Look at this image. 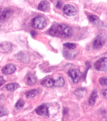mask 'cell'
Returning <instances> with one entry per match:
<instances>
[{"label": "cell", "mask_w": 107, "mask_h": 121, "mask_svg": "<svg viewBox=\"0 0 107 121\" xmlns=\"http://www.w3.org/2000/svg\"><path fill=\"white\" fill-rule=\"evenodd\" d=\"M49 33L52 36L68 38L71 37L73 31L69 26L63 24H60L52 26L49 30Z\"/></svg>", "instance_id": "cell-1"}, {"label": "cell", "mask_w": 107, "mask_h": 121, "mask_svg": "<svg viewBox=\"0 0 107 121\" xmlns=\"http://www.w3.org/2000/svg\"><path fill=\"white\" fill-rule=\"evenodd\" d=\"M32 23L34 27L40 29H43L46 24L45 19L41 16H37L35 17L32 20Z\"/></svg>", "instance_id": "cell-2"}, {"label": "cell", "mask_w": 107, "mask_h": 121, "mask_svg": "<svg viewBox=\"0 0 107 121\" xmlns=\"http://www.w3.org/2000/svg\"><path fill=\"white\" fill-rule=\"evenodd\" d=\"M95 69L98 71H107V58H101L94 65Z\"/></svg>", "instance_id": "cell-3"}, {"label": "cell", "mask_w": 107, "mask_h": 121, "mask_svg": "<svg viewBox=\"0 0 107 121\" xmlns=\"http://www.w3.org/2000/svg\"><path fill=\"white\" fill-rule=\"evenodd\" d=\"M81 74V72L79 70L76 69H72L68 73V76L74 83H76L78 82Z\"/></svg>", "instance_id": "cell-4"}, {"label": "cell", "mask_w": 107, "mask_h": 121, "mask_svg": "<svg viewBox=\"0 0 107 121\" xmlns=\"http://www.w3.org/2000/svg\"><path fill=\"white\" fill-rule=\"evenodd\" d=\"M64 13L67 16H73L76 14L77 11L73 6L71 4H66L63 8Z\"/></svg>", "instance_id": "cell-5"}, {"label": "cell", "mask_w": 107, "mask_h": 121, "mask_svg": "<svg viewBox=\"0 0 107 121\" xmlns=\"http://www.w3.org/2000/svg\"><path fill=\"white\" fill-rule=\"evenodd\" d=\"M36 113L39 116H49L48 108L45 104L40 106L36 109Z\"/></svg>", "instance_id": "cell-6"}, {"label": "cell", "mask_w": 107, "mask_h": 121, "mask_svg": "<svg viewBox=\"0 0 107 121\" xmlns=\"http://www.w3.org/2000/svg\"><path fill=\"white\" fill-rule=\"evenodd\" d=\"M16 67L15 65L12 64H9L6 65L2 69V72L5 75H10L15 72Z\"/></svg>", "instance_id": "cell-7"}, {"label": "cell", "mask_w": 107, "mask_h": 121, "mask_svg": "<svg viewBox=\"0 0 107 121\" xmlns=\"http://www.w3.org/2000/svg\"><path fill=\"white\" fill-rule=\"evenodd\" d=\"M50 8V3L46 1H43L39 4L38 9L41 11L47 12L49 11Z\"/></svg>", "instance_id": "cell-8"}, {"label": "cell", "mask_w": 107, "mask_h": 121, "mask_svg": "<svg viewBox=\"0 0 107 121\" xmlns=\"http://www.w3.org/2000/svg\"><path fill=\"white\" fill-rule=\"evenodd\" d=\"M103 39L101 37L98 36L94 42L93 47L94 49H97L101 48L104 44Z\"/></svg>", "instance_id": "cell-9"}, {"label": "cell", "mask_w": 107, "mask_h": 121, "mask_svg": "<svg viewBox=\"0 0 107 121\" xmlns=\"http://www.w3.org/2000/svg\"><path fill=\"white\" fill-rule=\"evenodd\" d=\"M25 81L28 85H32L34 84L36 82L37 78L34 74L32 73H29L25 77Z\"/></svg>", "instance_id": "cell-10"}, {"label": "cell", "mask_w": 107, "mask_h": 121, "mask_svg": "<svg viewBox=\"0 0 107 121\" xmlns=\"http://www.w3.org/2000/svg\"><path fill=\"white\" fill-rule=\"evenodd\" d=\"M17 57L22 62L27 63L29 61V57L28 54L23 51H20L18 53Z\"/></svg>", "instance_id": "cell-11"}, {"label": "cell", "mask_w": 107, "mask_h": 121, "mask_svg": "<svg viewBox=\"0 0 107 121\" xmlns=\"http://www.w3.org/2000/svg\"><path fill=\"white\" fill-rule=\"evenodd\" d=\"M55 80L51 78H48L44 80L41 82V84L47 87H52L54 86Z\"/></svg>", "instance_id": "cell-12"}, {"label": "cell", "mask_w": 107, "mask_h": 121, "mask_svg": "<svg viewBox=\"0 0 107 121\" xmlns=\"http://www.w3.org/2000/svg\"><path fill=\"white\" fill-rule=\"evenodd\" d=\"M13 11L11 9H8L4 11L0 16V21L3 22L7 19L12 15Z\"/></svg>", "instance_id": "cell-13"}, {"label": "cell", "mask_w": 107, "mask_h": 121, "mask_svg": "<svg viewBox=\"0 0 107 121\" xmlns=\"http://www.w3.org/2000/svg\"><path fill=\"white\" fill-rule=\"evenodd\" d=\"M98 94L97 91L93 90L91 94L89 101V104L90 105L93 106L95 103L97 99Z\"/></svg>", "instance_id": "cell-14"}, {"label": "cell", "mask_w": 107, "mask_h": 121, "mask_svg": "<svg viewBox=\"0 0 107 121\" xmlns=\"http://www.w3.org/2000/svg\"><path fill=\"white\" fill-rule=\"evenodd\" d=\"M87 91L86 89L82 88H78L76 89L75 92V95L78 97H84L86 96Z\"/></svg>", "instance_id": "cell-15"}, {"label": "cell", "mask_w": 107, "mask_h": 121, "mask_svg": "<svg viewBox=\"0 0 107 121\" xmlns=\"http://www.w3.org/2000/svg\"><path fill=\"white\" fill-rule=\"evenodd\" d=\"M65 81L62 77H59L56 80H55L54 86L55 87H61L64 85Z\"/></svg>", "instance_id": "cell-16"}, {"label": "cell", "mask_w": 107, "mask_h": 121, "mask_svg": "<svg viewBox=\"0 0 107 121\" xmlns=\"http://www.w3.org/2000/svg\"><path fill=\"white\" fill-rule=\"evenodd\" d=\"M38 91L36 89H33L27 91L25 93V96L27 98H34L38 94Z\"/></svg>", "instance_id": "cell-17"}, {"label": "cell", "mask_w": 107, "mask_h": 121, "mask_svg": "<svg viewBox=\"0 0 107 121\" xmlns=\"http://www.w3.org/2000/svg\"><path fill=\"white\" fill-rule=\"evenodd\" d=\"M6 89L8 91H15L18 87L16 83H9L6 85Z\"/></svg>", "instance_id": "cell-18"}, {"label": "cell", "mask_w": 107, "mask_h": 121, "mask_svg": "<svg viewBox=\"0 0 107 121\" xmlns=\"http://www.w3.org/2000/svg\"><path fill=\"white\" fill-rule=\"evenodd\" d=\"M0 47L2 48L5 51H8L11 49L12 45L9 43L4 42L0 44Z\"/></svg>", "instance_id": "cell-19"}, {"label": "cell", "mask_w": 107, "mask_h": 121, "mask_svg": "<svg viewBox=\"0 0 107 121\" xmlns=\"http://www.w3.org/2000/svg\"><path fill=\"white\" fill-rule=\"evenodd\" d=\"M8 114L7 109L3 106H0V117L7 116Z\"/></svg>", "instance_id": "cell-20"}, {"label": "cell", "mask_w": 107, "mask_h": 121, "mask_svg": "<svg viewBox=\"0 0 107 121\" xmlns=\"http://www.w3.org/2000/svg\"><path fill=\"white\" fill-rule=\"evenodd\" d=\"M25 104L24 100L22 99H20L17 102L16 104V107L17 109H22L24 107Z\"/></svg>", "instance_id": "cell-21"}, {"label": "cell", "mask_w": 107, "mask_h": 121, "mask_svg": "<svg viewBox=\"0 0 107 121\" xmlns=\"http://www.w3.org/2000/svg\"><path fill=\"white\" fill-rule=\"evenodd\" d=\"M89 19L90 21L93 23L97 22L99 21V18L95 15H91L89 16Z\"/></svg>", "instance_id": "cell-22"}, {"label": "cell", "mask_w": 107, "mask_h": 121, "mask_svg": "<svg viewBox=\"0 0 107 121\" xmlns=\"http://www.w3.org/2000/svg\"><path fill=\"white\" fill-rule=\"evenodd\" d=\"M63 45L65 47L70 49H74L76 46L75 44L71 43H64L63 44Z\"/></svg>", "instance_id": "cell-23"}, {"label": "cell", "mask_w": 107, "mask_h": 121, "mask_svg": "<svg viewBox=\"0 0 107 121\" xmlns=\"http://www.w3.org/2000/svg\"><path fill=\"white\" fill-rule=\"evenodd\" d=\"M100 83L102 85H107V78L103 77L100 78L99 79Z\"/></svg>", "instance_id": "cell-24"}, {"label": "cell", "mask_w": 107, "mask_h": 121, "mask_svg": "<svg viewBox=\"0 0 107 121\" xmlns=\"http://www.w3.org/2000/svg\"><path fill=\"white\" fill-rule=\"evenodd\" d=\"M102 93L103 96L107 99V89H104L102 90Z\"/></svg>", "instance_id": "cell-25"}, {"label": "cell", "mask_w": 107, "mask_h": 121, "mask_svg": "<svg viewBox=\"0 0 107 121\" xmlns=\"http://www.w3.org/2000/svg\"><path fill=\"white\" fill-rule=\"evenodd\" d=\"M62 4H62V2L61 1H59L57 3L56 7L57 8L60 9L62 8Z\"/></svg>", "instance_id": "cell-26"}, {"label": "cell", "mask_w": 107, "mask_h": 121, "mask_svg": "<svg viewBox=\"0 0 107 121\" xmlns=\"http://www.w3.org/2000/svg\"><path fill=\"white\" fill-rule=\"evenodd\" d=\"M5 81L3 77L0 76V87L4 84Z\"/></svg>", "instance_id": "cell-27"}, {"label": "cell", "mask_w": 107, "mask_h": 121, "mask_svg": "<svg viewBox=\"0 0 107 121\" xmlns=\"http://www.w3.org/2000/svg\"><path fill=\"white\" fill-rule=\"evenodd\" d=\"M31 34L32 36L34 37L36 35V32L34 31H31Z\"/></svg>", "instance_id": "cell-28"}, {"label": "cell", "mask_w": 107, "mask_h": 121, "mask_svg": "<svg viewBox=\"0 0 107 121\" xmlns=\"http://www.w3.org/2000/svg\"><path fill=\"white\" fill-rule=\"evenodd\" d=\"M68 110L67 109V108H66V109H64V114H67V113H68Z\"/></svg>", "instance_id": "cell-29"}, {"label": "cell", "mask_w": 107, "mask_h": 121, "mask_svg": "<svg viewBox=\"0 0 107 121\" xmlns=\"http://www.w3.org/2000/svg\"><path fill=\"white\" fill-rule=\"evenodd\" d=\"M1 12H2L1 9V8H0V14H1Z\"/></svg>", "instance_id": "cell-30"}]
</instances>
